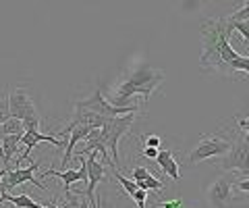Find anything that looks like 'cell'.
<instances>
[{
  "label": "cell",
  "mask_w": 249,
  "mask_h": 208,
  "mask_svg": "<svg viewBox=\"0 0 249 208\" xmlns=\"http://www.w3.org/2000/svg\"><path fill=\"white\" fill-rule=\"evenodd\" d=\"M160 208H183V200H168V202H162Z\"/></svg>",
  "instance_id": "23"
},
{
  "label": "cell",
  "mask_w": 249,
  "mask_h": 208,
  "mask_svg": "<svg viewBox=\"0 0 249 208\" xmlns=\"http://www.w3.org/2000/svg\"><path fill=\"white\" fill-rule=\"evenodd\" d=\"M91 132V127H85V125H77L73 129H67V132H62V135H67V133H71V137L67 140V148H65V156H62L60 160V165L62 167H67V165H71V158H73V152H75V146L79 144L81 140H85V137L89 135Z\"/></svg>",
  "instance_id": "12"
},
{
  "label": "cell",
  "mask_w": 249,
  "mask_h": 208,
  "mask_svg": "<svg viewBox=\"0 0 249 208\" xmlns=\"http://www.w3.org/2000/svg\"><path fill=\"white\" fill-rule=\"evenodd\" d=\"M152 173L147 171L145 167H135L133 169V181H145V179H150Z\"/></svg>",
  "instance_id": "20"
},
{
  "label": "cell",
  "mask_w": 249,
  "mask_h": 208,
  "mask_svg": "<svg viewBox=\"0 0 249 208\" xmlns=\"http://www.w3.org/2000/svg\"><path fill=\"white\" fill-rule=\"evenodd\" d=\"M158 152L160 150H156V148H143V156L150 158V160H156V158H158Z\"/></svg>",
  "instance_id": "24"
},
{
  "label": "cell",
  "mask_w": 249,
  "mask_h": 208,
  "mask_svg": "<svg viewBox=\"0 0 249 208\" xmlns=\"http://www.w3.org/2000/svg\"><path fill=\"white\" fill-rule=\"evenodd\" d=\"M135 121V113L131 114H124V117H112V119H106L100 133H102V140H104V146L110 148V158H112V165L119 169V163H121V156H119V140L131 129Z\"/></svg>",
  "instance_id": "4"
},
{
  "label": "cell",
  "mask_w": 249,
  "mask_h": 208,
  "mask_svg": "<svg viewBox=\"0 0 249 208\" xmlns=\"http://www.w3.org/2000/svg\"><path fill=\"white\" fill-rule=\"evenodd\" d=\"M21 137L23 135H4L2 142H0V146H2V165L6 169H9V163L15 156V152L21 148Z\"/></svg>",
  "instance_id": "14"
},
{
  "label": "cell",
  "mask_w": 249,
  "mask_h": 208,
  "mask_svg": "<svg viewBox=\"0 0 249 208\" xmlns=\"http://www.w3.org/2000/svg\"><path fill=\"white\" fill-rule=\"evenodd\" d=\"M229 73H243V75H249V57L239 55V57L229 65Z\"/></svg>",
  "instance_id": "17"
},
{
  "label": "cell",
  "mask_w": 249,
  "mask_h": 208,
  "mask_svg": "<svg viewBox=\"0 0 249 208\" xmlns=\"http://www.w3.org/2000/svg\"><path fill=\"white\" fill-rule=\"evenodd\" d=\"M6 173H9V169H6V167L0 169V189H2V183H4V177H6Z\"/></svg>",
  "instance_id": "27"
},
{
  "label": "cell",
  "mask_w": 249,
  "mask_h": 208,
  "mask_svg": "<svg viewBox=\"0 0 249 208\" xmlns=\"http://www.w3.org/2000/svg\"><path fill=\"white\" fill-rule=\"evenodd\" d=\"M25 133V125H23V121L19 119H9L6 123L0 125V135H23Z\"/></svg>",
  "instance_id": "15"
},
{
  "label": "cell",
  "mask_w": 249,
  "mask_h": 208,
  "mask_svg": "<svg viewBox=\"0 0 249 208\" xmlns=\"http://www.w3.org/2000/svg\"><path fill=\"white\" fill-rule=\"evenodd\" d=\"M85 163H88V188H85V191H79L77 196H83V198L91 200V206H93V208H100L96 202H93V191H96L98 183L104 181L106 167H104V163H100V160H98V152L88 154Z\"/></svg>",
  "instance_id": "10"
},
{
  "label": "cell",
  "mask_w": 249,
  "mask_h": 208,
  "mask_svg": "<svg viewBox=\"0 0 249 208\" xmlns=\"http://www.w3.org/2000/svg\"><path fill=\"white\" fill-rule=\"evenodd\" d=\"M79 208H89V200H88V198H83L81 202H79Z\"/></svg>",
  "instance_id": "28"
},
{
  "label": "cell",
  "mask_w": 249,
  "mask_h": 208,
  "mask_svg": "<svg viewBox=\"0 0 249 208\" xmlns=\"http://www.w3.org/2000/svg\"><path fill=\"white\" fill-rule=\"evenodd\" d=\"M9 119H11L9 117V98L2 96V98H0V125L6 123Z\"/></svg>",
  "instance_id": "19"
},
{
  "label": "cell",
  "mask_w": 249,
  "mask_h": 208,
  "mask_svg": "<svg viewBox=\"0 0 249 208\" xmlns=\"http://www.w3.org/2000/svg\"><path fill=\"white\" fill-rule=\"evenodd\" d=\"M239 129H241V132H245V137L249 140V117L239 121Z\"/></svg>",
  "instance_id": "25"
},
{
  "label": "cell",
  "mask_w": 249,
  "mask_h": 208,
  "mask_svg": "<svg viewBox=\"0 0 249 208\" xmlns=\"http://www.w3.org/2000/svg\"><path fill=\"white\" fill-rule=\"evenodd\" d=\"M231 34H232V23L229 17L227 19L216 17L201 23V40H204V52L199 57L201 69L224 73V65L220 60V48L224 42L231 40Z\"/></svg>",
  "instance_id": "2"
},
{
  "label": "cell",
  "mask_w": 249,
  "mask_h": 208,
  "mask_svg": "<svg viewBox=\"0 0 249 208\" xmlns=\"http://www.w3.org/2000/svg\"><path fill=\"white\" fill-rule=\"evenodd\" d=\"M110 169H112V175H114V179L121 183V186H123V189L127 191L129 196H133L135 191L139 189V188H137V183H135L133 179H127V177H124V175H123V173H121V171H119V169H116V167H110Z\"/></svg>",
  "instance_id": "16"
},
{
  "label": "cell",
  "mask_w": 249,
  "mask_h": 208,
  "mask_svg": "<svg viewBox=\"0 0 249 208\" xmlns=\"http://www.w3.org/2000/svg\"><path fill=\"white\" fill-rule=\"evenodd\" d=\"M162 83H164V71L154 69L147 63H143L121 83L119 90H116V94L110 96L108 102H110L112 106H119V109H127L129 100L135 94H142L145 98V102H147L150 96L162 86Z\"/></svg>",
  "instance_id": "1"
},
{
  "label": "cell",
  "mask_w": 249,
  "mask_h": 208,
  "mask_svg": "<svg viewBox=\"0 0 249 208\" xmlns=\"http://www.w3.org/2000/svg\"><path fill=\"white\" fill-rule=\"evenodd\" d=\"M224 171H237L249 179V140L245 135L237 137L235 144H231V150L222 156Z\"/></svg>",
  "instance_id": "7"
},
{
  "label": "cell",
  "mask_w": 249,
  "mask_h": 208,
  "mask_svg": "<svg viewBox=\"0 0 249 208\" xmlns=\"http://www.w3.org/2000/svg\"><path fill=\"white\" fill-rule=\"evenodd\" d=\"M156 165H158L162 169V173H166L170 179H175V181L181 179V171H178V163H177L173 150H160L158 158H156Z\"/></svg>",
  "instance_id": "13"
},
{
  "label": "cell",
  "mask_w": 249,
  "mask_h": 208,
  "mask_svg": "<svg viewBox=\"0 0 249 208\" xmlns=\"http://www.w3.org/2000/svg\"><path fill=\"white\" fill-rule=\"evenodd\" d=\"M232 186H235V177H231V175H224L220 179H216L206 191L210 206L212 208H229L231 196H232Z\"/></svg>",
  "instance_id": "8"
},
{
  "label": "cell",
  "mask_w": 249,
  "mask_h": 208,
  "mask_svg": "<svg viewBox=\"0 0 249 208\" xmlns=\"http://www.w3.org/2000/svg\"><path fill=\"white\" fill-rule=\"evenodd\" d=\"M160 137L158 135H147L145 140H143V146L145 148H156V150H160Z\"/></svg>",
  "instance_id": "22"
},
{
  "label": "cell",
  "mask_w": 249,
  "mask_h": 208,
  "mask_svg": "<svg viewBox=\"0 0 249 208\" xmlns=\"http://www.w3.org/2000/svg\"><path fill=\"white\" fill-rule=\"evenodd\" d=\"M137 183V188L139 189H145V191H150V189H156V191H158V189H162V188H164V183H162L160 179H158V177H150V179H145V181H135Z\"/></svg>",
  "instance_id": "18"
},
{
  "label": "cell",
  "mask_w": 249,
  "mask_h": 208,
  "mask_svg": "<svg viewBox=\"0 0 249 208\" xmlns=\"http://www.w3.org/2000/svg\"><path fill=\"white\" fill-rule=\"evenodd\" d=\"M235 186H237V189H239V191H245V194H249V179L239 181V183H235Z\"/></svg>",
  "instance_id": "26"
},
{
  "label": "cell",
  "mask_w": 249,
  "mask_h": 208,
  "mask_svg": "<svg viewBox=\"0 0 249 208\" xmlns=\"http://www.w3.org/2000/svg\"><path fill=\"white\" fill-rule=\"evenodd\" d=\"M231 150V142L227 137L220 135H206L196 144V148L191 150L189 154V165H197L201 160H208L212 156H224Z\"/></svg>",
  "instance_id": "6"
},
{
  "label": "cell",
  "mask_w": 249,
  "mask_h": 208,
  "mask_svg": "<svg viewBox=\"0 0 249 208\" xmlns=\"http://www.w3.org/2000/svg\"><path fill=\"white\" fill-rule=\"evenodd\" d=\"M9 117L11 119H19L23 121L25 125V132L27 129H40V111H37L36 102L31 100V96L27 94L23 88H13L9 92Z\"/></svg>",
  "instance_id": "3"
},
{
  "label": "cell",
  "mask_w": 249,
  "mask_h": 208,
  "mask_svg": "<svg viewBox=\"0 0 249 208\" xmlns=\"http://www.w3.org/2000/svg\"><path fill=\"white\" fill-rule=\"evenodd\" d=\"M40 142H50V144H54V146H65V148H67V142H65V140H58V137H54V135H44V133L37 132V129H27V132L23 133V137H21L23 154L19 156L17 167H15V169H19L23 163H25V158L29 156V152L34 150Z\"/></svg>",
  "instance_id": "11"
},
{
  "label": "cell",
  "mask_w": 249,
  "mask_h": 208,
  "mask_svg": "<svg viewBox=\"0 0 249 208\" xmlns=\"http://www.w3.org/2000/svg\"><path fill=\"white\" fill-rule=\"evenodd\" d=\"M75 109H81V111H89V113H96V114H102L106 119H112V117H124V114H131V113H137V106H127V109H119V106H112L108 100L102 96V90H96L89 98L79 100L75 102Z\"/></svg>",
  "instance_id": "5"
},
{
  "label": "cell",
  "mask_w": 249,
  "mask_h": 208,
  "mask_svg": "<svg viewBox=\"0 0 249 208\" xmlns=\"http://www.w3.org/2000/svg\"><path fill=\"white\" fill-rule=\"evenodd\" d=\"M135 200V204H137V208H145V202H147V191L145 189H137L133 196H131Z\"/></svg>",
  "instance_id": "21"
},
{
  "label": "cell",
  "mask_w": 249,
  "mask_h": 208,
  "mask_svg": "<svg viewBox=\"0 0 249 208\" xmlns=\"http://www.w3.org/2000/svg\"><path fill=\"white\" fill-rule=\"evenodd\" d=\"M37 167H40V163H31L29 167H19V169H9V173H6V177H4V183H2V194H9L13 188L21 186V183H34L36 188L46 189L44 183L37 181L34 177Z\"/></svg>",
  "instance_id": "9"
}]
</instances>
